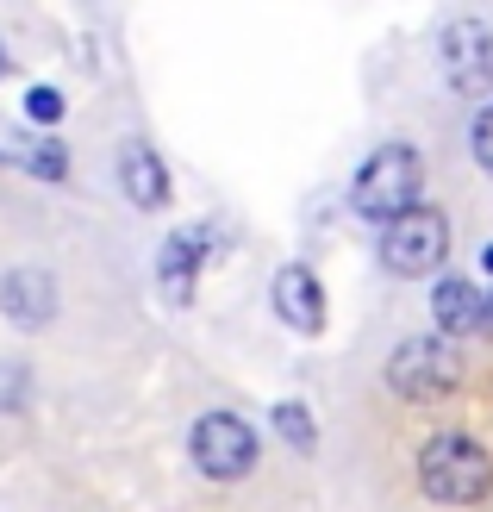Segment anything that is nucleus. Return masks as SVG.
I'll return each mask as SVG.
<instances>
[{
  "mask_svg": "<svg viewBox=\"0 0 493 512\" xmlns=\"http://www.w3.org/2000/svg\"><path fill=\"white\" fill-rule=\"evenodd\" d=\"M431 319H437V338H475L487 325V294L462 275H444L431 288Z\"/></svg>",
  "mask_w": 493,
  "mask_h": 512,
  "instance_id": "obj_10",
  "label": "nucleus"
},
{
  "mask_svg": "<svg viewBox=\"0 0 493 512\" xmlns=\"http://www.w3.org/2000/svg\"><path fill=\"white\" fill-rule=\"evenodd\" d=\"M0 69H7V50H0Z\"/></svg>",
  "mask_w": 493,
  "mask_h": 512,
  "instance_id": "obj_19",
  "label": "nucleus"
},
{
  "mask_svg": "<svg viewBox=\"0 0 493 512\" xmlns=\"http://www.w3.org/2000/svg\"><path fill=\"white\" fill-rule=\"evenodd\" d=\"M25 113H32L38 125H57L63 119V94L57 88H32V94H25Z\"/></svg>",
  "mask_w": 493,
  "mask_h": 512,
  "instance_id": "obj_15",
  "label": "nucleus"
},
{
  "mask_svg": "<svg viewBox=\"0 0 493 512\" xmlns=\"http://www.w3.org/2000/svg\"><path fill=\"white\" fill-rule=\"evenodd\" d=\"M437 63H444V82L456 94H493V32L481 19H450L444 32H437Z\"/></svg>",
  "mask_w": 493,
  "mask_h": 512,
  "instance_id": "obj_6",
  "label": "nucleus"
},
{
  "mask_svg": "<svg viewBox=\"0 0 493 512\" xmlns=\"http://www.w3.org/2000/svg\"><path fill=\"white\" fill-rule=\"evenodd\" d=\"M419 488L437 506H481L493 494V456L462 431H437L419 450Z\"/></svg>",
  "mask_w": 493,
  "mask_h": 512,
  "instance_id": "obj_1",
  "label": "nucleus"
},
{
  "mask_svg": "<svg viewBox=\"0 0 493 512\" xmlns=\"http://www.w3.org/2000/svg\"><path fill=\"white\" fill-rule=\"evenodd\" d=\"M469 150H475V163L493 175V107H481V113L469 119Z\"/></svg>",
  "mask_w": 493,
  "mask_h": 512,
  "instance_id": "obj_14",
  "label": "nucleus"
},
{
  "mask_svg": "<svg viewBox=\"0 0 493 512\" xmlns=\"http://www.w3.org/2000/svg\"><path fill=\"white\" fill-rule=\"evenodd\" d=\"M0 313H7L19 331H44L57 319V281H50V269L19 263V269L0 275Z\"/></svg>",
  "mask_w": 493,
  "mask_h": 512,
  "instance_id": "obj_7",
  "label": "nucleus"
},
{
  "mask_svg": "<svg viewBox=\"0 0 493 512\" xmlns=\"http://www.w3.org/2000/svg\"><path fill=\"white\" fill-rule=\"evenodd\" d=\"M25 169L44 175V182H63V175H69V157H63L57 144H32V150H25Z\"/></svg>",
  "mask_w": 493,
  "mask_h": 512,
  "instance_id": "obj_13",
  "label": "nucleus"
},
{
  "mask_svg": "<svg viewBox=\"0 0 493 512\" xmlns=\"http://www.w3.org/2000/svg\"><path fill=\"white\" fill-rule=\"evenodd\" d=\"M206 250H213V232H206V225H188V232H175V238L163 244L157 281H163V300H169V306H188V300H194V281H200Z\"/></svg>",
  "mask_w": 493,
  "mask_h": 512,
  "instance_id": "obj_9",
  "label": "nucleus"
},
{
  "mask_svg": "<svg viewBox=\"0 0 493 512\" xmlns=\"http://www.w3.org/2000/svg\"><path fill=\"white\" fill-rule=\"evenodd\" d=\"M119 188H125V200L132 207H144V213H157L163 200H169V169H163V157L150 144H119Z\"/></svg>",
  "mask_w": 493,
  "mask_h": 512,
  "instance_id": "obj_11",
  "label": "nucleus"
},
{
  "mask_svg": "<svg viewBox=\"0 0 493 512\" xmlns=\"http://www.w3.org/2000/svg\"><path fill=\"white\" fill-rule=\"evenodd\" d=\"M450 256V219L437 207H412L400 219H387L381 232V269L387 275H437Z\"/></svg>",
  "mask_w": 493,
  "mask_h": 512,
  "instance_id": "obj_4",
  "label": "nucleus"
},
{
  "mask_svg": "<svg viewBox=\"0 0 493 512\" xmlns=\"http://www.w3.org/2000/svg\"><path fill=\"white\" fill-rule=\"evenodd\" d=\"M419 188H425V157H419V150H412V144H381L375 157L356 169L350 207L362 219L387 225V219H400V213L419 207Z\"/></svg>",
  "mask_w": 493,
  "mask_h": 512,
  "instance_id": "obj_2",
  "label": "nucleus"
},
{
  "mask_svg": "<svg viewBox=\"0 0 493 512\" xmlns=\"http://www.w3.org/2000/svg\"><path fill=\"white\" fill-rule=\"evenodd\" d=\"M269 300H275V313L288 319V325L300 331V338H319V331H325V288H319V275L306 269V263L275 269Z\"/></svg>",
  "mask_w": 493,
  "mask_h": 512,
  "instance_id": "obj_8",
  "label": "nucleus"
},
{
  "mask_svg": "<svg viewBox=\"0 0 493 512\" xmlns=\"http://www.w3.org/2000/svg\"><path fill=\"white\" fill-rule=\"evenodd\" d=\"M19 394H25V363H7L0 369V406H19Z\"/></svg>",
  "mask_w": 493,
  "mask_h": 512,
  "instance_id": "obj_16",
  "label": "nucleus"
},
{
  "mask_svg": "<svg viewBox=\"0 0 493 512\" xmlns=\"http://www.w3.org/2000/svg\"><path fill=\"white\" fill-rule=\"evenodd\" d=\"M481 331H493V300H487V325H481Z\"/></svg>",
  "mask_w": 493,
  "mask_h": 512,
  "instance_id": "obj_18",
  "label": "nucleus"
},
{
  "mask_svg": "<svg viewBox=\"0 0 493 512\" xmlns=\"http://www.w3.org/2000/svg\"><path fill=\"white\" fill-rule=\"evenodd\" d=\"M269 419H275V431H281V438H288V444H294L300 456H313V450H319V431H313V413H306L300 400H281V406H275Z\"/></svg>",
  "mask_w": 493,
  "mask_h": 512,
  "instance_id": "obj_12",
  "label": "nucleus"
},
{
  "mask_svg": "<svg viewBox=\"0 0 493 512\" xmlns=\"http://www.w3.org/2000/svg\"><path fill=\"white\" fill-rule=\"evenodd\" d=\"M481 269H487V275H493V244H487V250H481Z\"/></svg>",
  "mask_w": 493,
  "mask_h": 512,
  "instance_id": "obj_17",
  "label": "nucleus"
},
{
  "mask_svg": "<svg viewBox=\"0 0 493 512\" xmlns=\"http://www.w3.org/2000/svg\"><path fill=\"white\" fill-rule=\"evenodd\" d=\"M188 450H194V463H200L206 481H244L256 469V450L263 444H256V425L238 419V413H200Z\"/></svg>",
  "mask_w": 493,
  "mask_h": 512,
  "instance_id": "obj_5",
  "label": "nucleus"
},
{
  "mask_svg": "<svg viewBox=\"0 0 493 512\" xmlns=\"http://www.w3.org/2000/svg\"><path fill=\"white\" fill-rule=\"evenodd\" d=\"M387 388H394L400 400L412 406H437L450 400L462 388V350L450 338H437V331H425V338H406L394 356H387Z\"/></svg>",
  "mask_w": 493,
  "mask_h": 512,
  "instance_id": "obj_3",
  "label": "nucleus"
}]
</instances>
